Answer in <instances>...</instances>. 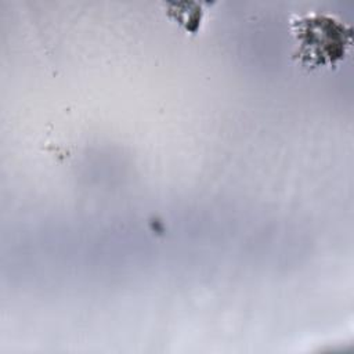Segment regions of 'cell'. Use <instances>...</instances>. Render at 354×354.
Wrapping results in <instances>:
<instances>
[{"mask_svg": "<svg viewBox=\"0 0 354 354\" xmlns=\"http://www.w3.org/2000/svg\"><path fill=\"white\" fill-rule=\"evenodd\" d=\"M296 37L293 58L308 69L336 66L351 46V30L324 14H307L292 21Z\"/></svg>", "mask_w": 354, "mask_h": 354, "instance_id": "cell-1", "label": "cell"}]
</instances>
